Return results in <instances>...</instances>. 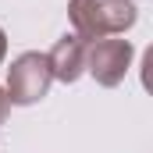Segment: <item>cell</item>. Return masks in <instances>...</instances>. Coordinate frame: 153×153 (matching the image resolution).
Wrapping results in <instances>:
<instances>
[{"label":"cell","instance_id":"cell-5","mask_svg":"<svg viewBox=\"0 0 153 153\" xmlns=\"http://www.w3.org/2000/svg\"><path fill=\"white\" fill-rule=\"evenodd\" d=\"M7 107H11V100H7V93L0 89V125H4V117H7Z\"/></svg>","mask_w":153,"mask_h":153},{"label":"cell","instance_id":"cell-6","mask_svg":"<svg viewBox=\"0 0 153 153\" xmlns=\"http://www.w3.org/2000/svg\"><path fill=\"white\" fill-rule=\"evenodd\" d=\"M4 53H7V39H4V29H0V61H4Z\"/></svg>","mask_w":153,"mask_h":153},{"label":"cell","instance_id":"cell-3","mask_svg":"<svg viewBox=\"0 0 153 153\" xmlns=\"http://www.w3.org/2000/svg\"><path fill=\"white\" fill-rule=\"evenodd\" d=\"M132 64V43L128 39H93L85 43V71L100 85H117Z\"/></svg>","mask_w":153,"mask_h":153},{"label":"cell","instance_id":"cell-2","mask_svg":"<svg viewBox=\"0 0 153 153\" xmlns=\"http://www.w3.org/2000/svg\"><path fill=\"white\" fill-rule=\"evenodd\" d=\"M50 64H46V53H22L11 68H7V100L11 103H18V107H29V103H36L46 96V89H50Z\"/></svg>","mask_w":153,"mask_h":153},{"label":"cell","instance_id":"cell-1","mask_svg":"<svg viewBox=\"0 0 153 153\" xmlns=\"http://www.w3.org/2000/svg\"><path fill=\"white\" fill-rule=\"evenodd\" d=\"M68 14H71L75 36L85 43L125 32L135 25V4L132 0H71Z\"/></svg>","mask_w":153,"mask_h":153},{"label":"cell","instance_id":"cell-4","mask_svg":"<svg viewBox=\"0 0 153 153\" xmlns=\"http://www.w3.org/2000/svg\"><path fill=\"white\" fill-rule=\"evenodd\" d=\"M46 64H50V75L57 82H75L85 71V39L78 36L57 39V46L46 53Z\"/></svg>","mask_w":153,"mask_h":153}]
</instances>
